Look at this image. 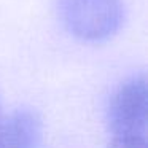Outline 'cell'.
Listing matches in <instances>:
<instances>
[{
    "label": "cell",
    "instance_id": "6da1fadb",
    "mask_svg": "<svg viewBox=\"0 0 148 148\" xmlns=\"http://www.w3.org/2000/svg\"><path fill=\"white\" fill-rule=\"evenodd\" d=\"M59 11L65 29L89 43L115 37L124 23L121 0H61Z\"/></svg>",
    "mask_w": 148,
    "mask_h": 148
},
{
    "label": "cell",
    "instance_id": "7a4b0ae2",
    "mask_svg": "<svg viewBox=\"0 0 148 148\" xmlns=\"http://www.w3.org/2000/svg\"><path fill=\"white\" fill-rule=\"evenodd\" d=\"M108 135L148 137V89L145 75L121 83L112 94L107 108Z\"/></svg>",
    "mask_w": 148,
    "mask_h": 148
},
{
    "label": "cell",
    "instance_id": "3957f363",
    "mask_svg": "<svg viewBox=\"0 0 148 148\" xmlns=\"http://www.w3.org/2000/svg\"><path fill=\"white\" fill-rule=\"evenodd\" d=\"M0 148H43V123L38 113L18 108L3 118Z\"/></svg>",
    "mask_w": 148,
    "mask_h": 148
},
{
    "label": "cell",
    "instance_id": "277c9868",
    "mask_svg": "<svg viewBox=\"0 0 148 148\" xmlns=\"http://www.w3.org/2000/svg\"><path fill=\"white\" fill-rule=\"evenodd\" d=\"M107 148H148V137L110 135Z\"/></svg>",
    "mask_w": 148,
    "mask_h": 148
},
{
    "label": "cell",
    "instance_id": "5b68a950",
    "mask_svg": "<svg viewBox=\"0 0 148 148\" xmlns=\"http://www.w3.org/2000/svg\"><path fill=\"white\" fill-rule=\"evenodd\" d=\"M2 123H3V115H2V107H0V131H2Z\"/></svg>",
    "mask_w": 148,
    "mask_h": 148
}]
</instances>
